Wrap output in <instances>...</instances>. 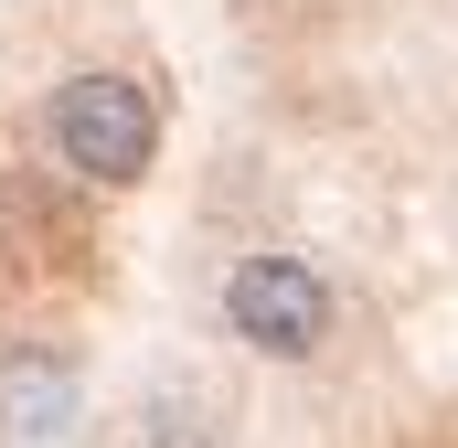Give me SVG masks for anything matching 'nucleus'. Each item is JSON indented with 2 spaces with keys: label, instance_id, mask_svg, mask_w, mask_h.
<instances>
[{
  "label": "nucleus",
  "instance_id": "nucleus-1",
  "mask_svg": "<svg viewBox=\"0 0 458 448\" xmlns=\"http://www.w3.org/2000/svg\"><path fill=\"white\" fill-rule=\"evenodd\" d=\"M54 150H64V171L97 182V193L149 182V160H160V108H149V86L117 75V65L64 75V86H54Z\"/></svg>",
  "mask_w": 458,
  "mask_h": 448
},
{
  "label": "nucleus",
  "instance_id": "nucleus-2",
  "mask_svg": "<svg viewBox=\"0 0 458 448\" xmlns=\"http://www.w3.org/2000/svg\"><path fill=\"white\" fill-rule=\"evenodd\" d=\"M225 321L245 352H267V363H310L320 341H331V278L310 267V256H245L225 278Z\"/></svg>",
  "mask_w": 458,
  "mask_h": 448
},
{
  "label": "nucleus",
  "instance_id": "nucleus-3",
  "mask_svg": "<svg viewBox=\"0 0 458 448\" xmlns=\"http://www.w3.org/2000/svg\"><path fill=\"white\" fill-rule=\"evenodd\" d=\"M0 406H11V427H21V438H54V427L75 417V374L32 352V363H11V384H0Z\"/></svg>",
  "mask_w": 458,
  "mask_h": 448
}]
</instances>
